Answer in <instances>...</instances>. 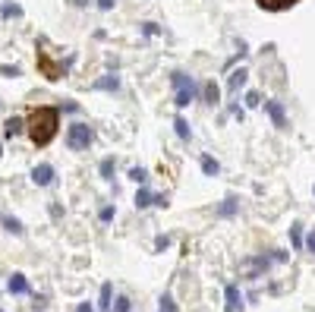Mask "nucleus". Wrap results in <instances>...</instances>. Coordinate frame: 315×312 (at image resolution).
<instances>
[{
  "label": "nucleus",
  "instance_id": "obj_1",
  "mask_svg": "<svg viewBox=\"0 0 315 312\" xmlns=\"http://www.w3.org/2000/svg\"><path fill=\"white\" fill-rule=\"evenodd\" d=\"M57 126H60V111L57 107H35L29 114V139L35 142L38 148L51 145L54 136H57Z\"/></svg>",
  "mask_w": 315,
  "mask_h": 312
},
{
  "label": "nucleus",
  "instance_id": "obj_2",
  "mask_svg": "<svg viewBox=\"0 0 315 312\" xmlns=\"http://www.w3.org/2000/svg\"><path fill=\"white\" fill-rule=\"evenodd\" d=\"M170 82H173V89H177V95H173V104H177L180 111H183L189 101H195V92H199V89H195L192 76H186V73H180V69H177V73H170Z\"/></svg>",
  "mask_w": 315,
  "mask_h": 312
},
{
  "label": "nucleus",
  "instance_id": "obj_3",
  "mask_svg": "<svg viewBox=\"0 0 315 312\" xmlns=\"http://www.w3.org/2000/svg\"><path fill=\"white\" fill-rule=\"evenodd\" d=\"M35 63H38V73L48 79V82H57V79H63L66 76V63L63 60H54L44 47H38V54H35Z\"/></svg>",
  "mask_w": 315,
  "mask_h": 312
},
{
  "label": "nucleus",
  "instance_id": "obj_4",
  "mask_svg": "<svg viewBox=\"0 0 315 312\" xmlns=\"http://www.w3.org/2000/svg\"><path fill=\"white\" fill-rule=\"evenodd\" d=\"M91 142H95V129H91L88 123H73L66 129V145L73 151H85Z\"/></svg>",
  "mask_w": 315,
  "mask_h": 312
},
{
  "label": "nucleus",
  "instance_id": "obj_5",
  "mask_svg": "<svg viewBox=\"0 0 315 312\" xmlns=\"http://www.w3.org/2000/svg\"><path fill=\"white\" fill-rule=\"evenodd\" d=\"M224 299H227L224 312H243V293H240L237 284H227L224 287Z\"/></svg>",
  "mask_w": 315,
  "mask_h": 312
},
{
  "label": "nucleus",
  "instance_id": "obj_6",
  "mask_svg": "<svg viewBox=\"0 0 315 312\" xmlns=\"http://www.w3.org/2000/svg\"><path fill=\"white\" fill-rule=\"evenodd\" d=\"M32 183H35V186H51V183H54V167H51V164H38V167L32 171Z\"/></svg>",
  "mask_w": 315,
  "mask_h": 312
},
{
  "label": "nucleus",
  "instance_id": "obj_7",
  "mask_svg": "<svg viewBox=\"0 0 315 312\" xmlns=\"http://www.w3.org/2000/svg\"><path fill=\"white\" fill-rule=\"evenodd\" d=\"M265 111L271 114V120H274L277 129H287V114H284V104L281 101H265Z\"/></svg>",
  "mask_w": 315,
  "mask_h": 312
},
{
  "label": "nucleus",
  "instance_id": "obj_8",
  "mask_svg": "<svg viewBox=\"0 0 315 312\" xmlns=\"http://www.w3.org/2000/svg\"><path fill=\"white\" fill-rule=\"evenodd\" d=\"M262 10H268V13H284V10H290V7H296L299 0H255Z\"/></svg>",
  "mask_w": 315,
  "mask_h": 312
},
{
  "label": "nucleus",
  "instance_id": "obj_9",
  "mask_svg": "<svg viewBox=\"0 0 315 312\" xmlns=\"http://www.w3.org/2000/svg\"><path fill=\"white\" fill-rule=\"evenodd\" d=\"M7 290L13 293V296H19V293H32V287L26 281V274H13V278L7 281Z\"/></svg>",
  "mask_w": 315,
  "mask_h": 312
},
{
  "label": "nucleus",
  "instance_id": "obj_10",
  "mask_svg": "<svg viewBox=\"0 0 315 312\" xmlns=\"http://www.w3.org/2000/svg\"><path fill=\"white\" fill-rule=\"evenodd\" d=\"M91 89H95V92H117V89H120V79H117V76H101V79L91 82Z\"/></svg>",
  "mask_w": 315,
  "mask_h": 312
},
{
  "label": "nucleus",
  "instance_id": "obj_11",
  "mask_svg": "<svg viewBox=\"0 0 315 312\" xmlns=\"http://www.w3.org/2000/svg\"><path fill=\"white\" fill-rule=\"evenodd\" d=\"M202 98H205V104H218L221 101V89H218L215 79H208L205 86H202Z\"/></svg>",
  "mask_w": 315,
  "mask_h": 312
},
{
  "label": "nucleus",
  "instance_id": "obj_12",
  "mask_svg": "<svg viewBox=\"0 0 315 312\" xmlns=\"http://www.w3.org/2000/svg\"><path fill=\"white\" fill-rule=\"evenodd\" d=\"M22 129H26V126H22V120H19V117H10L7 123H4V136H7V139H13V136L22 133Z\"/></svg>",
  "mask_w": 315,
  "mask_h": 312
},
{
  "label": "nucleus",
  "instance_id": "obj_13",
  "mask_svg": "<svg viewBox=\"0 0 315 312\" xmlns=\"http://www.w3.org/2000/svg\"><path fill=\"white\" fill-rule=\"evenodd\" d=\"M246 76H249L246 69H237V73H230V82H227V89H230V92H240L243 86H246Z\"/></svg>",
  "mask_w": 315,
  "mask_h": 312
},
{
  "label": "nucleus",
  "instance_id": "obj_14",
  "mask_svg": "<svg viewBox=\"0 0 315 312\" xmlns=\"http://www.w3.org/2000/svg\"><path fill=\"white\" fill-rule=\"evenodd\" d=\"M148 205H155V193L142 186V189L136 193V208H148Z\"/></svg>",
  "mask_w": 315,
  "mask_h": 312
},
{
  "label": "nucleus",
  "instance_id": "obj_15",
  "mask_svg": "<svg viewBox=\"0 0 315 312\" xmlns=\"http://www.w3.org/2000/svg\"><path fill=\"white\" fill-rule=\"evenodd\" d=\"M218 214H221V218H233V214H237V196H227L224 202H221Z\"/></svg>",
  "mask_w": 315,
  "mask_h": 312
},
{
  "label": "nucleus",
  "instance_id": "obj_16",
  "mask_svg": "<svg viewBox=\"0 0 315 312\" xmlns=\"http://www.w3.org/2000/svg\"><path fill=\"white\" fill-rule=\"evenodd\" d=\"M202 171H205L208 177H215V174L221 171V164H218V161L212 158V154H205V158H202Z\"/></svg>",
  "mask_w": 315,
  "mask_h": 312
},
{
  "label": "nucleus",
  "instance_id": "obj_17",
  "mask_svg": "<svg viewBox=\"0 0 315 312\" xmlns=\"http://www.w3.org/2000/svg\"><path fill=\"white\" fill-rule=\"evenodd\" d=\"M290 243H293V249H302V224L290 227Z\"/></svg>",
  "mask_w": 315,
  "mask_h": 312
},
{
  "label": "nucleus",
  "instance_id": "obj_18",
  "mask_svg": "<svg viewBox=\"0 0 315 312\" xmlns=\"http://www.w3.org/2000/svg\"><path fill=\"white\" fill-rule=\"evenodd\" d=\"M158 303H161V306H158V312H177V303H173V296H167V293L161 296Z\"/></svg>",
  "mask_w": 315,
  "mask_h": 312
},
{
  "label": "nucleus",
  "instance_id": "obj_19",
  "mask_svg": "<svg viewBox=\"0 0 315 312\" xmlns=\"http://www.w3.org/2000/svg\"><path fill=\"white\" fill-rule=\"evenodd\" d=\"M173 126H177V136H180V139H189V123H186L183 117L173 120Z\"/></svg>",
  "mask_w": 315,
  "mask_h": 312
},
{
  "label": "nucleus",
  "instance_id": "obj_20",
  "mask_svg": "<svg viewBox=\"0 0 315 312\" xmlns=\"http://www.w3.org/2000/svg\"><path fill=\"white\" fill-rule=\"evenodd\" d=\"M130 309H133L130 296H117V306H114V309H108V312H130Z\"/></svg>",
  "mask_w": 315,
  "mask_h": 312
},
{
  "label": "nucleus",
  "instance_id": "obj_21",
  "mask_svg": "<svg viewBox=\"0 0 315 312\" xmlns=\"http://www.w3.org/2000/svg\"><path fill=\"white\" fill-rule=\"evenodd\" d=\"M0 16H4V19H13V16H22V7H19V4H7V7H4V13H0Z\"/></svg>",
  "mask_w": 315,
  "mask_h": 312
},
{
  "label": "nucleus",
  "instance_id": "obj_22",
  "mask_svg": "<svg viewBox=\"0 0 315 312\" xmlns=\"http://www.w3.org/2000/svg\"><path fill=\"white\" fill-rule=\"evenodd\" d=\"M101 177L104 180H114V158H104L101 161Z\"/></svg>",
  "mask_w": 315,
  "mask_h": 312
},
{
  "label": "nucleus",
  "instance_id": "obj_23",
  "mask_svg": "<svg viewBox=\"0 0 315 312\" xmlns=\"http://www.w3.org/2000/svg\"><path fill=\"white\" fill-rule=\"evenodd\" d=\"M98 306H101V309H111V306H114V303H111V284L101 287V303H98Z\"/></svg>",
  "mask_w": 315,
  "mask_h": 312
},
{
  "label": "nucleus",
  "instance_id": "obj_24",
  "mask_svg": "<svg viewBox=\"0 0 315 312\" xmlns=\"http://www.w3.org/2000/svg\"><path fill=\"white\" fill-rule=\"evenodd\" d=\"M170 246V237L167 233H161V237H155V249H158V253H164V249Z\"/></svg>",
  "mask_w": 315,
  "mask_h": 312
},
{
  "label": "nucleus",
  "instance_id": "obj_25",
  "mask_svg": "<svg viewBox=\"0 0 315 312\" xmlns=\"http://www.w3.org/2000/svg\"><path fill=\"white\" fill-rule=\"evenodd\" d=\"M130 177L136 180V183H145V180H148V174H145V167H133V171H130Z\"/></svg>",
  "mask_w": 315,
  "mask_h": 312
},
{
  "label": "nucleus",
  "instance_id": "obj_26",
  "mask_svg": "<svg viewBox=\"0 0 315 312\" xmlns=\"http://www.w3.org/2000/svg\"><path fill=\"white\" fill-rule=\"evenodd\" d=\"M4 227H7V230H13V233H22V224L16 218H4Z\"/></svg>",
  "mask_w": 315,
  "mask_h": 312
},
{
  "label": "nucleus",
  "instance_id": "obj_27",
  "mask_svg": "<svg viewBox=\"0 0 315 312\" xmlns=\"http://www.w3.org/2000/svg\"><path fill=\"white\" fill-rule=\"evenodd\" d=\"M246 104H249V107H259V104H262V95H259V92H249V95H246Z\"/></svg>",
  "mask_w": 315,
  "mask_h": 312
},
{
  "label": "nucleus",
  "instance_id": "obj_28",
  "mask_svg": "<svg viewBox=\"0 0 315 312\" xmlns=\"http://www.w3.org/2000/svg\"><path fill=\"white\" fill-rule=\"evenodd\" d=\"M302 246H306V249H309V253H315V230H312V233H309L306 240H302Z\"/></svg>",
  "mask_w": 315,
  "mask_h": 312
},
{
  "label": "nucleus",
  "instance_id": "obj_29",
  "mask_svg": "<svg viewBox=\"0 0 315 312\" xmlns=\"http://www.w3.org/2000/svg\"><path fill=\"white\" fill-rule=\"evenodd\" d=\"M155 205H158V208H167V196H161V193H155Z\"/></svg>",
  "mask_w": 315,
  "mask_h": 312
},
{
  "label": "nucleus",
  "instance_id": "obj_30",
  "mask_svg": "<svg viewBox=\"0 0 315 312\" xmlns=\"http://www.w3.org/2000/svg\"><path fill=\"white\" fill-rule=\"evenodd\" d=\"M0 73H4V76H19V66H4Z\"/></svg>",
  "mask_w": 315,
  "mask_h": 312
},
{
  "label": "nucleus",
  "instance_id": "obj_31",
  "mask_svg": "<svg viewBox=\"0 0 315 312\" xmlns=\"http://www.w3.org/2000/svg\"><path fill=\"white\" fill-rule=\"evenodd\" d=\"M111 218H114V208H111V205L101 208V221H111Z\"/></svg>",
  "mask_w": 315,
  "mask_h": 312
},
{
  "label": "nucleus",
  "instance_id": "obj_32",
  "mask_svg": "<svg viewBox=\"0 0 315 312\" xmlns=\"http://www.w3.org/2000/svg\"><path fill=\"white\" fill-rule=\"evenodd\" d=\"M142 32H145V35H155V32H158V26H155V22H145Z\"/></svg>",
  "mask_w": 315,
  "mask_h": 312
},
{
  "label": "nucleus",
  "instance_id": "obj_33",
  "mask_svg": "<svg viewBox=\"0 0 315 312\" xmlns=\"http://www.w3.org/2000/svg\"><path fill=\"white\" fill-rule=\"evenodd\" d=\"M76 312H95V306H91V303H79Z\"/></svg>",
  "mask_w": 315,
  "mask_h": 312
},
{
  "label": "nucleus",
  "instance_id": "obj_34",
  "mask_svg": "<svg viewBox=\"0 0 315 312\" xmlns=\"http://www.w3.org/2000/svg\"><path fill=\"white\" fill-rule=\"evenodd\" d=\"M114 4H117V0H98V7H101V10H111Z\"/></svg>",
  "mask_w": 315,
  "mask_h": 312
},
{
  "label": "nucleus",
  "instance_id": "obj_35",
  "mask_svg": "<svg viewBox=\"0 0 315 312\" xmlns=\"http://www.w3.org/2000/svg\"><path fill=\"white\" fill-rule=\"evenodd\" d=\"M0 154H4V151H0Z\"/></svg>",
  "mask_w": 315,
  "mask_h": 312
}]
</instances>
